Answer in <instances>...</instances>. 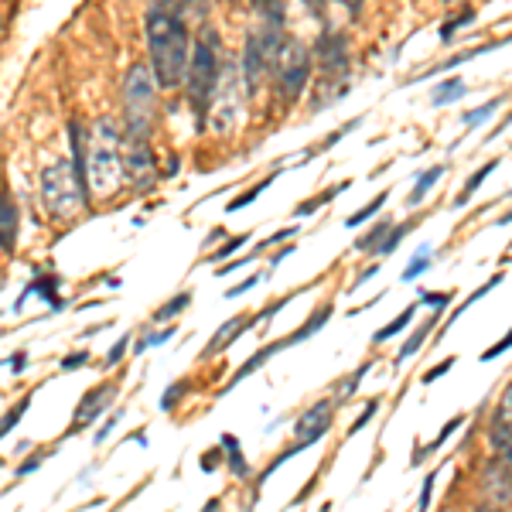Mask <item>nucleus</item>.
I'll return each instance as SVG.
<instances>
[{"instance_id":"obj_19","label":"nucleus","mask_w":512,"mask_h":512,"mask_svg":"<svg viewBox=\"0 0 512 512\" xmlns=\"http://www.w3.org/2000/svg\"><path fill=\"white\" fill-rule=\"evenodd\" d=\"M222 451H226L229 468H233V472H236L239 478L250 475V465H246L243 451H239V437H236V434H222Z\"/></svg>"},{"instance_id":"obj_24","label":"nucleus","mask_w":512,"mask_h":512,"mask_svg":"<svg viewBox=\"0 0 512 512\" xmlns=\"http://www.w3.org/2000/svg\"><path fill=\"white\" fill-rule=\"evenodd\" d=\"M499 106H502V99H499V96H492L489 103H482L478 110L465 113V127L472 130V127H482V123H489V120H492V113L499 110Z\"/></svg>"},{"instance_id":"obj_31","label":"nucleus","mask_w":512,"mask_h":512,"mask_svg":"<svg viewBox=\"0 0 512 512\" xmlns=\"http://www.w3.org/2000/svg\"><path fill=\"white\" fill-rule=\"evenodd\" d=\"M499 280H502V277H499V274H495V277H489V284H485V287H478V291H475V294H468V301H465V304H458V308H454V311H451V321H454V318H461V315H465V311H468V308H472V304H478V301H482V297H485V294H489V291H492V287H495V284H499Z\"/></svg>"},{"instance_id":"obj_3","label":"nucleus","mask_w":512,"mask_h":512,"mask_svg":"<svg viewBox=\"0 0 512 512\" xmlns=\"http://www.w3.org/2000/svg\"><path fill=\"white\" fill-rule=\"evenodd\" d=\"M222 62H219V35L212 28H205L202 35L195 38L192 48V65H188V99H192V110L198 117V127H205V113H209L212 93H216Z\"/></svg>"},{"instance_id":"obj_39","label":"nucleus","mask_w":512,"mask_h":512,"mask_svg":"<svg viewBox=\"0 0 512 512\" xmlns=\"http://www.w3.org/2000/svg\"><path fill=\"white\" fill-rule=\"evenodd\" d=\"M376 410H379V400H376V396H373V400H369V403H366V407H362V414H359V420H355V424L349 427V434H359V431H362V427H366V424H369V420H373V417H376Z\"/></svg>"},{"instance_id":"obj_50","label":"nucleus","mask_w":512,"mask_h":512,"mask_svg":"<svg viewBox=\"0 0 512 512\" xmlns=\"http://www.w3.org/2000/svg\"><path fill=\"white\" fill-rule=\"evenodd\" d=\"M41 461H45V451L31 454V458H28V461H24V465L18 468V475H31V472H35V468L41 465Z\"/></svg>"},{"instance_id":"obj_38","label":"nucleus","mask_w":512,"mask_h":512,"mask_svg":"<svg viewBox=\"0 0 512 512\" xmlns=\"http://www.w3.org/2000/svg\"><path fill=\"white\" fill-rule=\"evenodd\" d=\"M246 243H250V236H233V239H229V243H222L219 246V250L216 253H212V260H226V256H233L236 250H239V246H246Z\"/></svg>"},{"instance_id":"obj_44","label":"nucleus","mask_w":512,"mask_h":512,"mask_svg":"<svg viewBox=\"0 0 512 512\" xmlns=\"http://www.w3.org/2000/svg\"><path fill=\"white\" fill-rule=\"evenodd\" d=\"M171 335H175V328H164V332H158V335H147V338H140L137 352L151 349V345H161V342H168V338H171Z\"/></svg>"},{"instance_id":"obj_48","label":"nucleus","mask_w":512,"mask_h":512,"mask_svg":"<svg viewBox=\"0 0 512 512\" xmlns=\"http://www.w3.org/2000/svg\"><path fill=\"white\" fill-rule=\"evenodd\" d=\"M454 362H458V359H454V355H451V359H444L441 366H434L431 373L424 376V383H434V379H441L444 373H448V369H454Z\"/></svg>"},{"instance_id":"obj_34","label":"nucleus","mask_w":512,"mask_h":512,"mask_svg":"<svg viewBox=\"0 0 512 512\" xmlns=\"http://www.w3.org/2000/svg\"><path fill=\"white\" fill-rule=\"evenodd\" d=\"M369 369H373V359H366V362H362L359 369H355V373H352V379H349V383H345V390H338V400H342V403L349 400V396H352L355 390H359V379L366 376Z\"/></svg>"},{"instance_id":"obj_12","label":"nucleus","mask_w":512,"mask_h":512,"mask_svg":"<svg viewBox=\"0 0 512 512\" xmlns=\"http://www.w3.org/2000/svg\"><path fill=\"white\" fill-rule=\"evenodd\" d=\"M315 55H318V65L325 76H342L345 72V38L342 35H332V31H325V35L318 38L315 45Z\"/></svg>"},{"instance_id":"obj_36","label":"nucleus","mask_w":512,"mask_h":512,"mask_svg":"<svg viewBox=\"0 0 512 512\" xmlns=\"http://www.w3.org/2000/svg\"><path fill=\"white\" fill-rule=\"evenodd\" d=\"M127 349H130V335L127 332H123V338H117V342H113V349L110 352H106V366H120V362H123V355H127Z\"/></svg>"},{"instance_id":"obj_30","label":"nucleus","mask_w":512,"mask_h":512,"mask_svg":"<svg viewBox=\"0 0 512 512\" xmlns=\"http://www.w3.org/2000/svg\"><path fill=\"white\" fill-rule=\"evenodd\" d=\"M188 304H192V294H188V291H181L178 297H171V301L164 304V308H158V311H154V318H158V321H168V318L181 315V311H185Z\"/></svg>"},{"instance_id":"obj_42","label":"nucleus","mask_w":512,"mask_h":512,"mask_svg":"<svg viewBox=\"0 0 512 512\" xmlns=\"http://www.w3.org/2000/svg\"><path fill=\"white\" fill-rule=\"evenodd\" d=\"M434 472L424 478V489H420V499H417V512H427L431 509V492H434Z\"/></svg>"},{"instance_id":"obj_22","label":"nucleus","mask_w":512,"mask_h":512,"mask_svg":"<svg viewBox=\"0 0 512 512\" xmlns=\"http://www.w3.org/2000/svg\"><path fill=\"white\" fill-rule=\"evenodd\" d=\"M495 168H499V161H489V164H482V168H478V171H475V175H472V178H468V181H465V188H461V195H458V198H454V205H458V209H461V205H468V198H472V192H475V188H478V185H482V181H485V178H489V175H492V171H495Z\"/></svg>"},{"instance_id":"obj_47","label":"nucleus","mask_w":512,"mask_h":512,"mask_svg":"<svg viewBox=\"0 0 512 512\" xmlns=\"http://www.w3.org/2000/svg\"><path fill=\"white\" fill-rule=\"evenodd\" d=\"M260 280H263V277H246V280H243V284L229 287V291H226V297H229V301H233V297H239V294H246V291H253V287H256V284H260Z\"/></svg>"},{"instance_id":"obj_21","label":"nucleus","mask_w":512,"mask_h":512,"mask_svg":"<svg viewBox=\"0 0 512 512\" xmlns=\"http://www.w3.org/2000/svg\"><path fill=\"white\" fill-rule=\"evenodd\" d=\"M393 229H390V222H376V229L369 236H359V243H355V250H362V253H379V246L386 243V236H390Z\"/></svg>"},{"instance_id":"obj_40","label":"nucleus","mask_w":512,"mask_h":512,"mask_svg":"<svg viewBox=\"0 0 512 512\" xmlns=\"http://www.w3.org/2000/svg\"><path fill=\"white\" fill-rule=\"evenodd\" d=\"M512 349V328H509V335L506 338H499V342L492 345V349H485L482 352V362H492V359H499L502 352H509Z\"/></svg>"},{"instance_id":"obj_23","label":"nucleus","mask_w":512,"mask_h":512,"mask_svg":"<svg viewBox=\"0 0 512 512\" xmlns=\"http://www.w3.org/2000/svg\"><path fill=\"white\" fill-rule=\"evenodd\" d=\"M468 93V86L461 79H451V82H444L441 89H434V106H448V103H454V99H461Z\"/></svg>"},{"instance_id":"obj_53","label":"nucleus","mask_w":512,"mask_h":512,"mask_svg":"<svg viewBox=\"0 0 512 512\" xmlns=\"http://www.w3.org/2000/svg\"><path fill=\"white\" fill-rule=\"evenodd\" d=\"M509 123H512V113H506V117H502V123H499V127H495V130H492V137H489V140H495V137H499L502 130L509 127Z\"/></svg>"},{"instance_id":"obj_13","label":"nucleus","mask_w":512,"mask_h":512,"mask_svg":"<svg viewBox=\"0 0 512 512\" xmlns=\"http://www.w3.org/2000/svg\"><path fill=\"white\" fill-rule=\"evenodd\" d=\"M280 349H291V338H277V342H270V345H263V349H256V352L250 355V359H246L243 366L236 369V373H233V379H229V383L222 386L219 393H229V390H236V386L243 383V379H250V376L256 373V369H263V366H267V359H270V355H277Z\"/></svg>"},{"instance_id":"obj_28","label":"nucleus","mask_w":512,"mask_h":512,"mask_svg":"<svg viewBox=\"0 0 512 512\" xmlns=\"http://www.w3.org/2000/svg\"><path fill=\"white\" fill-rule=\"evenodd\" d=\"M431 267V246H424V250H420L414 260L407 263V270H403V277L400 280H407V284H414V280L424 274V270Z\"/></svg>"},{"instance_id":"obj_43","label":"nucleus","mask_w":512,"mask_h":512,"mask_svg":"<svg viewBox=\"0 0 512 512\" xmlns=\"http://www.w3.org/2000/svg\"><path fill=\"white\" fill-rule=\"evenodd\" d=\"M297 233V226H287V229H277V233L274 236H267V239H263V243L260 246H256V250H267V246H274V243H284V239H291Z\"/></svg>"},{"instance_id":"obj_5","label":"nucleus","mask_w":512,"mask_h":512,"mask_svg":"<svg viewBox=\"0 0 512 512\" xmlns=\"http://www.w3.org/2000/svg\"><path fill=\"white\" fill-rule=\"evenodd\" d=\"M246 82L239 79V62H222L216 93H212L209 103V127L212 134L226 137L239 127V117H243V103H246Z\"/></svg>"},{"instance_id":"obj_33","label":"nucleus","mask_w":512,"mask_h":512,"mask_svg":"<svg viewBox=\"0 0 512 512\" xmlns=\"http://www.w3.org/2000/svg\"><path fill=\"white\" fill-rule=\"evenodd\" d=\"M410 229H414V222H400V226H396V229H393V233H390V236H386V243H383V246H379V256H390V253L396 250V246H400V239H403V236H407V233H410Z\"/></svg>"},{"instance_id":"obj_4","label":"nucleus","mask_w":512,"mask_h":512,"mask_svg":"<svg viewBox=\"0 0 512 512\" xmlns=\"http://www.w3.org/2000/svg\"><path fill=\"white\" fill-rule=\"evenodd\" d=\"M158 76L147 65H130L127 79H123V110H127V137H147L158 110V96H154Z\"/></svg>"},{"instance_id":"obj_41","label":"nucleus","mask_w":512,"mask_h":512,"mask_svg":"<svg viewBox=\"0 0 512 512\" xmlns=\"http://www.w3.org/2000/svg\"><path fill=\"white\" fill-rule=\"evenodd\" d=\"M420 301H424V304H431L434 311H444V308H448V304H451V294H448V291H437V294L424 291V294H420Z\"/></svg>"},{"instance_id":"obj_35","label":"nucleus","mask_w":512,"mask_h":512,"mask_svg":"<svg viewBox=\"0 0 512 512\" xmlns=\"http://www.w3.org/2000/svg\"><path fill=\"white\" fill-rule=\"evenodd\" d=\"M185 393H188V379H178V383H171V386H168V393L161 396V410H171Z\"/></svg>"},{"instance_id":"obj_55","label":"nucleus","mask_w":512,"mask_h":512,"mask_svg":"<svg viewBox=\"0 0 512 512\" xmlns=\"http://www.w3.org/2000/svg\"><path fill=\"white\" fill-rule=\"evenodd\" d=\"M506 222H512V209L506 212V216H502V219H499V226H506Z\"/></svg>"},{"instance_id":"obj_26","label":"nucleus","mask_w":512,"mask_h":512,"mask_svg":"<svg viewBox=\"0 0 512 512\" xmlns=\"http://www.w3.org/2000/svg\"><path fill=\"white\" fill-rule=\"evenodd\" d=\"M386 195H390V192H379V195H376V198H373V202H369V205H362L359 212H352V216L345 219V226H349V229H355V226H362V222H366L369 216H376V212H379V209H383V205H386Z\"/></svg>"},{"instance_id":"obj_10","label":"nucleus","mask_w":512,"mask_h":512,"mask_svg":"<svg viewBox=\"0 0 512 512\" xmlns=\"http://www.w3.org/2000/svg\"><path fill=\"white\" fill-rule=\"evenodd\" d=\"M489 441H492V448L502 454V461H512V386L499 400V414L492 417Z\"/></svg>"},{"instance_id":"obj_16","label":"nucleus","mask_w":512,"mask_h":512,"mask_svg":"<svg viewBox=\"0 0 512 512\" xmlns=\"http://www.w3.org/2000/svg\"><path fill=\"white\" fill-rule=\"evenodd\" d=\"M441 175H444V164H434V168H427L424 175H420V178L414 181V192H410V198H407L410 209H417V205L424 202V195L431 192L437 181H441Z\"/></svg>"},{"instance_id":"obj_25","label":"nucleus","mask_w":512,"mask_h":512,"mask_svg":"<svg viewBox=\"0 0 512 512\" xmlns=\"http://www.w3.org/2000/svg\"><path fill=\"white\" fill-rule=\"evenodd\" d=\"M414 311H417V308H414V304H410V308H407V311H403V315H400V318H393V321H390V325H386V328H379V332L373 335V342L379 345V342H386V338L400 335V332H403V328H407V325H410V321H414Z\"/></svg>"},{"instance_id":"obj_52","label":"nucleus","mask_w":512,"mask_h":512,"mask_svg":"<svg viewBox=\"0 0 512 512\" xmlns=\"http://www.w3.org/2000/svg\"><path fill=\"white\" fill-rule=\"evenodd\" d=\"M113 424H117V417H110V420H106L103 427H99V431H96V444H99V441H106V434L113 431Z\"/></svg>"},{"instance_id":"obj_45","label":"nucleus","mask_w":512,"mask_h":512,"mask_svg":"<svg viewBox=\"0 0 512 512\" xmlns=\"http://www.w3.org/2000/svg\"><path fill=\"white\" fill-rule=\"evenodd\" d=\"M461 424H465V417H451V420H448V424H444V427H441V434H437L434 448H441V444H444V441H448V437H451L454 431H458V427H461Z\"/></svg>"},{"instance_id":"obj_46","label":"nucleus","mask_w":512,"mask_h":512,"mask_svg":"<svg viewBox=\"0 0 512 512\" xmlns=\"http://www.w3.org/2000/svg\"><path fill=\"white\" fill-rule=\"evenodd\" d=\"M86 362H89L86 352H72V355H65V359H62V369H65V373H72V369H82Z\"/></svg>"},{"instance_id":"obj_29","label":"nucleus","mask_w":512,"mask_h":512,"mask_svg":"<svg viewBox=\"0 0 512 512\" xmlns=\"http://www.w3.org/2000/svg\"><path fill=\"white\" fill-rule=\"evenodd\" d=\"M270 181H274V175H270V178H263L260 185H253L246 195H239V198H233V202H226V212H239V209H246V205H250V202H256V198H260V195L270 188Z\"/></svg>"},{"instance_id":"obj_32","label":"nucleus","mask_w":512,"mask_h":512,"mask_svg":"<svg viewBox=\"0 0 512 512\" xmlns=\"http://www.w3.org/2000/svg\"><path fill=\"white\" fill-rule=\"evenodd\" d=\"M28 407H31V393H28V396H21V403H18V407H11V410H7V417H4V427H0V431H4V437L11 434L14 427L21 424V417H24V410H28Z\"/></svg>"},{"instance_id":"obj_20","label":"nucleus","mask_w":512,"mask_h":512,"mask_svg":"<svg viewBox=\"0 0 512 512\" xmlns=\"http://www.w3.org/2000/svg\"><path fill=\"white\" fill-rule=\"evenodd\" d=\"M349 185H352V181H342V185L328 188V192H321L318 198H308V202H301V205H297V216H311V212H318V209H321V205L335 202V195L349 192Z\"/></svg>"},{"instance_id":"obj_37","label":"nucleus","mask_w":512,"mask_h":512,"mask_svg":"<svg viewBox=\"0 0 512 512\" xmlns=\"http://www.w3.org/2000/svg\"><path fill=\"white\" fill-rule=\"evenodd\" d=\"M468 21H475V11L468 7V11H461L454 21H444V28H441V41H451L454 38V31L461 28V24H468Z\"/></svg>"},{"instance_id":"obj_2","label":"nucleus","mask_w":512,"mask_h":512,"mask_svg":"<svg viewBox=\"0 0 512 512\" xmlns=\"http://www.w3.org/2000/svg\"><path fill=\"white\" fill-rule=\"evenodd\" d=\"M123 181V140L117 120L103 117L89 134V151H86V188L96 198H106L120 188ZM89 195V198H93Z\"/></svg>"},{"instance_id":"obj_14","label":"nucleus","mask_w":512,"mask_h":512,"mask_svg":"<svg viewBox=\"0 0 512 512\" xmlns=\"http://www.w3.org/2000/svg\"><path fill=\"white\" fill-rule=\"evenodd\" d=\"M256 321H260V315H236L233 321L219 325V332L212 335V342H209V345H205V355H216V352H222V349H229V345H233L236 338L246 332V328H253Z\"/></svg>"},{"instance_id":"obj_54","label":"nucleus","mask_w":512,"mask_h":512,"mask_svg":"<svg viewBox=\"0 0 512 512\" xmlns=\"http://www.w3.org/2000/svg\"><path fill=\"white\" fill-rule=\"evenodd\" d=\"M178 168H181V161H178V158H171V161H168V168H164V175H175Z\"/></svg>"},{"instance_id":"obj_49","label":"nucleus","mask_w":512,"mask_h":512,"mask_svg":"<svg viewBox=\"0 0 512 512\" xmlns=\"http://www.w3.org/2000/svg\"><path fill=\"white\" fill-rule=\"evenodd\" d=\"M24 366H28V355H24V352H14L11 359H7V369H11L14 376L24 373Z\"/></svg>"},{"instance_id":"obj_27","label":"nucleus","mask_w":512,"mask_h":512,"mask_svg":"<svg viewBox=\"0 0 512 512\" xmlns=\"http://www.w3.org/2000/svg\"><path fill=\"white\" fill-rule=\"evenodd\" d=\"M434 321H437V315H434L431 321H427V325L420 328V332H414V335L407 338V342H403V349L396 352V362H407L410 355H414V352L420 349V345H424V338H427V332H431V328H434Z\"/></svg>"},{"instance_id":"obj_1","label":"nucleus","mask_w":512,"mask_h":512,"mask_svg":"<svg viewBox=\"0 0 512 512\" xmlns=\"http://www.w3.org/2000/svg\"><path fill=\"white\" fill-rule=\"evenodd\" d=\"M147 48H151V69L161 89H178L188 79L192 65V38L181 18V7L154 4L147 11Z\"/></svg>"},{"instance_id":"obj_56","label":"nucleus","mask_w":512,"mask_h":512,"mask_svg":"<svg viewBox=\"0 0 512 512\" xmlns=\"http://www.w3.org/2000/svg\"><path fill=\"white\" fill-rule=\"evenodd\" d=\"M478 512H495V509H478Z\"/></svg>"},{"instance_id":"obj_8","label":"nucleus","mask_w":512,"mask_h":512,"mask_svg":"<svg viewBox=\"0 0 512 512\" xmlns=\"http://www.w3.org/2000/svg\"><path fill=\"white\" fill-rule=\"evenodd\" d=\"M154 168H158V161H154V151H151V144H147V137L123 140V178L134 181L137 188H144L154 181Z\"/></svg>"},{"instance_id":"obj_7","label":"nucleus","mask_w":512,"mask_h":512,"mask_svg":"<svg viewBox=\"0 0 512 512\" xmlns=\"http://www.w3.org/2000/svg\"><path fill=\"white\" fill-rule=\"evenodd\" d=\"M277 96L284 99V103H294L297 96L308 89V76H311V52L304 41H284V48H280L277 55Z\"/></svg>"},{"instance_id":"obj_9","label":"nucleus","mask_w":512,"mask_h":512,"mask_svg":"<svg viewBox=\"0 0 512 512\" xmlns=\"http://www.w3.org/2000/svg\"><path fill=\"white\" fill-rule=\"evenodd\" d=\"M332 403L328 400H321L315 403V407H308L301 417H297V424H294V431H297V441H304V444H318L321 437L328 434V427H332Z\"/></svg>"},{"instance_id":"obj_17","label":"nucleus","mask_w":512,"mask_h":512,"mask_svg":"<svg viewBox=\"0 0 512 512\" xmlns=\"http://www.w3.org/2000/svg\"><path fill=\"white\" fill-rule=\"evenodd\" d=\"M332 318V304H321V308L315 311V315H311L308 321H304L301 328H297L294 335H287L291 338V345H297V342H304V338H311V335H318L321 328H325V321Z\"/></svg>"},{"instance_id":"obj_11","label":"nucleus","mask_w":512,"mask_h":512,"mask_svg":"<svg viewBox=\"0 0 512 512\" xmlns=\"http://www.w3.org/2000/svg\"><path fill=\"white\" fill-rule=\"evenodd\" d=\"M113 396H117V386L113 383H103V386H96V390H89L86 396H82V403L76 407V420H72V434L82 431L86 424H93L96 417H103V410L110 407Z\"/></svg>"},{"instance_id":"obj_18","label":"nucleus","mask_w":512,"mask_h":512,"mask_svg":"<svg viewBox=\"0 0 512 512\" xmlns=\"http://www.w3.org/2000/svg\"><path fill=\"white\" fill-rule=\"evenodd\" d=\"M24 294H41L48 304H52V311H62V297H59V277H52V274H48V277H41V274H38V280H35V284H31Z\"/></svg>"},{"instance_id":"obj_15","label":"nucleus","mask_w":512,"mask_h":512,"mask_svg":"<svg viewBox=\"0 0 512 512\" xmlns=\"http://www.w3.org/2000/svg\"><path fill=\"white\" fill-rule=\"evenodd\" d=\"M0 243H4V253H14L18 246V209L11 195L0 198Z\"/></svg>"},{"instance_id":"obj_51","label":"nucleus","mask_w":512,"mask_h":512,"mask_svg":"<svg viewBox=\"0 0 512 512\" xmlns=\"http://www.w3.org/2000/svg\"><path fill=\"white\" fill-rule=\"evenodd\" d=\"M216 465H219V451L202 454V468H205V472H216Z\"/></svg>"},{"instance_id":"obj_6","label":"nucleus","mask_w":512,"mask_h":512,"mask_svg":"<svg viewBox=\"0 0 512 512\" xmlns=\"http://www.w3.org/2000/svg\"><path fill=\"white\" fill-rule=\"evenodd\" d=\"M41 198L55 216L69 219L79 212V205L89 202V192L76 175V168H72V161H55L41 171Z\"/></svg>"}]
</instances>
